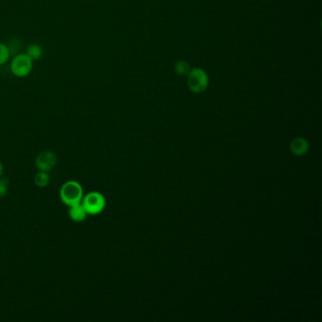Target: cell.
<instances>
[{"mask_svg":"<svg viewBox=\"0 0 322 322\" xmlns=\"http://www.w3.org/2000/svg\"><path fill=\"white\" fill-rule=\"evenodd\" d=\"M26 54L33 61L40 60L43 56V50H42L41 46L36 43L28 46V48L26 50Z\"/></svg>","mask_w":322,"mask_h":322,"instance_id":"cell-9","label":"cell"},{"mask_svg":"<svg viewBox=\"0 0 322 322\" xmlns=\"http://www.w3.org/2000/svg\"><path fill=\"white\" fill-rule=\"evenodd\" d=\"M68 215L70 217L71 220H73L74 222H83L86 218H87V212L85 211L84 207L83 206L82 202L78 203V204H74L69 206V210H68Z\"/></svg>","mask_w":322,"mask_h":322,"instance_id":"cell-6","label":"cell"},{"mask_svg":"<svg viewBox=\"0 0 322 322\" xmlns=\"http://www.w3.org/2000/svg\"><path fill=\"white\" fill-rule=\"evenodd\" d=\"M8 178H0V198L5 197L9 190Z\"/></svg>","mask_w":322,"mask_h":322,"instance_id":"cell-12","label":"cell"},{"mask_svg":"<svg viewBox=\"0 0 322 322\" xmlns=\"http://www.w3.org/2000/svg\"><path fill=\"white\" fill-rule=\"evenodd\" d=\"M83 188L80 182L77 181H67L60 189V198L64 204L71 206L81 203L83 200Z\"/></svg>","mask_w":322,"mask_h":322,"instance_id":"cell-1","label":"cell"},{"mask_svg":"<svg viewBox=\"0 0 322 322\" xmlns=\"http://www.w3.org/2000/svg\"><path fill=\"white\" fill-rule=\"evenodd\" d=\"M50 182V175L46 171H39L34 177V182L39 188H45L49 185Z\"/></svg>","mask_w":322,"mask_h":322,"instance_id":"cell-10","label":"cell"},{"mask_svg":"<svg viewBox=\"0 0 322 322\" xmlns=\"http://www.w3.org/2000/svg\"><path fill=\"white\" fill-rule=\"evenodd\" d=\"M191 66L189 63L185 60H179L176 62L175 66H174V71L176 75L180 76V77H187V75L189 74L191 71Z\"/></svg>","mask_w":322,"mask_h":322,"instance_id":"cell-8","label":"cell"},{"mask_svg":"<svg viewBox=\"0 0 322 322\" xmlns=\"http://www.w3.org/2000/svg\"><path fill=\"white\" fill-rule=\"evenodd\" d=\"M3 170H4V167H3V165H2V163H1V161H0V178H1L2 175H3Z\"/></svg>","mask_w":322,"mask_h":322,"instance_id":"cell-13","label":"cell"},{"mask_svg":"<svg viewBox=\"0 0 322 322\" xmlns=\"http://www.w3.org/2000/svg\"><path fill=\"white\" fill-rule=\"evenodd\" d=\"M11 56V50L7 45L0 43V66L7 64Z\"/></svg>","mask_w":322,"mask_h":322,"instance_id":"cell-11","label":"cell"},{"mask_svg":"<svg viewBox=\"0 0 322 322\" xmlns=\"http://www.w3.org/2000/svg\"><path fill=\"white\" fill-rule=\"evenodd\" d=\"M57 155L53 151L45 150L36 157L35 165L39 170L49 172L57 165Z\"/></svg>","mask_w":322,"mask_h":322,"instance_id":"cell-5","label":"cell"},{"mask_svg":"<svg viewBox=\"0 0 322 322\" xmlns=\"http://www.w3.org/2000/svg\"><path fill=\"white\" fill-rule=\"evenodd\" d=\"M82 204L88 215H97L105 209L106 199L101 193L93 191L83 196Z\"/></svg>","mask_w":322,"mask_h":322,"instance_id":"cell-3","label":"cell"},{"mask_svg":"<svg viewBox=\"0 0 322 322\" xmlns=\"http://www.w3.org/2000/svg\"><path fill=\"white\" fill-rule=\"evenodd\" d=\"M210 79L206 71L200 67H194L187 75L188 88L193 94H202L209 87Z\"/></svg>","mask_w":322,"mask_h":322,"instance_id":"cell-2","label":"cell"},{"mask_svg":"<svg viewBox=\"0 0 322 322\" xmlns=\"http://www.w3.org/2000/svg\"><path fill=\"white\" fill-rule=\"evenodd\" d=\"M290 148H291V151L294 154L300 156V155H303L306 151L308 150L309 146H308V143H307V141L305 139L297 138V139L292 141Z\"/></svg>","mask_w":322,"mask_h":322,"instance_id":"cell-7","label":"cell"},{"mask_svg":"<svg viewBox=\"0 0 322 322\" xmlns=\"http://www.w3.org/2000/svg\"><path fill=\"white\" fill-rule=\"evenodd\" d=\"M10 68L15 77L26 78L33 72V61L26 53H20L13 59Z\"/></svg>","mask_w":322,"mask_h":322,"instance_id":"cell-4","label":"cell"}]
</instances>
